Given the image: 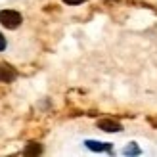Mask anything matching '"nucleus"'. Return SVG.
<instances>
[{"label":"nucleus","instance_id":"f257e3e1","mask_svg":"<svg viewBox=\"0 0 157 157\" xmlns=\"http://www.w3.org/2000/svg\"><path fill=\"white\" fill-rule=\"evenodd\" d=\"M21 13L15 12V10H2L0 12V23L6 27V29H17L21 25Z\"/></svg>","mask_w":157,"mask_h":157},{"label":"nucleus","instance_id":"f03ea898","mask_svg":"<svg viewBox=\"0 0 157 157\" xmlns=\"http://www.w3.org/2000/svg\"><path fill=\"white\" fill-rule=\"evenodd\" d=\"M17 78V71L10 63H0V82H13Z\"/></svg>","mask_w":157,"mask_h":157},{"label":"nucleus","instance_id":"7ed1b4c3","mask_svg":"<svg viewBox=\"0 0 157 157\" xmlns=\"http://www.w3.org/2000/svg\"><path fill=\"white\" fill-rule=\"evenodd\" d=\"M98 127L101 130H105V132H119V130H123L121 123H117L113 119H100L98 121Z\"/></svg>","mask_w":157,"mask_h":157},{"label":"nucleus","instance_id":"20e7f679","mask_svg":"<svg viewBox=\"0 0 157 157\" xmlns=\"http://www.w3.org/2000/svg\"><path fill=\"white\" fill-rule=\"evenodd\" d=\"M23 153L25 155H38V153H42V146L33 142V144H29L25 150H23Z\"/></svg>","mask_w":157,"mask_h":157},{"label":"nucleus","instance_id":"39448f33","mask_svg":"<svg viewBox=\"0 0 157 157\" xmlns=\"http://www.w3.org/2000/svg\"><path fill=\"white\" fill-rule=\"evenodd\" d=\"M86 146H88L90 147V150H111V144H100V142H92V140H88V142H86Z\"/></svg>","mask_w":157,"mask_h":157},{"label":"nucleus","instance_id":"423d86ee","mask_svg":"<svg viewBox=\"0 0 157 157\" xmlns=\"http://www.w3.org/2000/svg\"><path fill=\"white\" fill-rule=\"evenodd\" d=\"M6 44H8V42H6V36H4L2 33H0V52L6 50Z\"/></svg>","mask_w":157,"mask_h":157},{"label":"nucleus","instance_id":"0eeeda50","mask_svg":"<svg viewBox=\"0 0 157 157\" xmlns=\"http://www.w3.org/2000/svg\"><path fill=\"white\" fill-rule=\"evenodd\" d=\"M65 4H69V6H78V4H82L84 0H63Z\"/></svg>","mask_w":157,"mask_h":157},{"label":"nucleus","instance_id":"6e6552de","mask_svg":"<svg viewBox=\"0 0 157 157\" xmlns=\"http://www.w3.org/2000/svg\"><path fill=\"white\" fill-rule=\"evenodd\" d=\"M124 153H138V150H136V147H127Z\"/></svg>","mask_w":157,"mask_h":157}]
</instances>
